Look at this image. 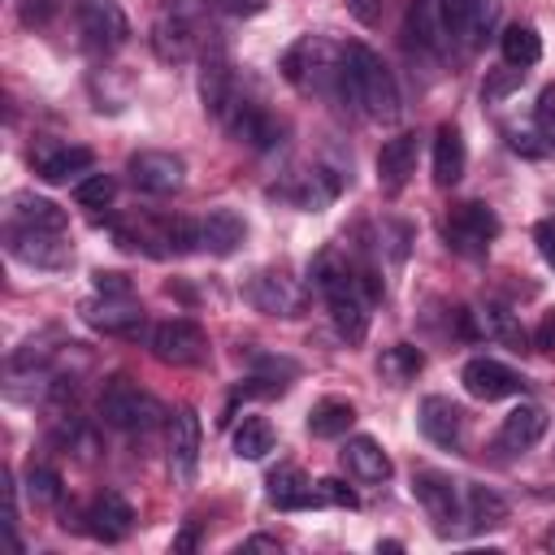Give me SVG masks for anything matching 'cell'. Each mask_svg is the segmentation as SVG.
Returning <instances> with one entry per match:
<instances>
[{"label": "cell", "instance_id": "obj_1", "mask_svg": "<svg viewBox=\"0 0 555 555\" xmlns=\"http://www.w3.org/2000/svg\"><path fill=\"white\" fill-rule=\"evenodd\" d=\"M347 56V78H343V95H351V104H360L364 117L373 121H399L403 113V100H399V82L390 74V65L369 48V43H347L343 48Z\"/></svg>", "mask_w": 555, "mask_h": 555}, {"label": "cell", "instance_id": "obj_2", "mask_svg": "<svg viewBox=\"0 0 555 555\" xmlns=\"http://www.w3.org/2000/svg\"><path fill=\"white\" fill-rule=\"evenodd\" d=\"M282 78L304 95H338L347 78V56L325 35H299L282 52Z\"/></svg>", "mask_w": 555, "mask_h": 555}, {"label": "cell", "instance_id": "obj_3", "mask_svg": "<svg viewBox=\"0 0 555 555\" xmlns=\"http://www.w3.org/2000/svg\"><path fill=\"white\" fill-rule=\"evenodd\" d=\"M100 416H104V425H113V429L139 434V429H152L165 412H160V403H156L147 390H139L134 382L117 377V382H108V386L100 390Z\"/></svg>", "mask_w": 555, "mask_h": 555}, {"label": "cell", "instance_id": "obj_4", "mask_svg": "<svg viewBox=\"0 0 555 555\" xmlns=\"http://www.w3.org/2000/svg\"><path fill=\"white\" fill-rule=\"evenodd\" d=\"M442 234H447V243H451L460 256H486L490 243L499 238V217H494L490 204L468 199V204H455V208L447 212Z\"/></svg>", "mask_w": 555, "mask_h": 555}, {"label": "cell", "instance_id": "obj_5", "mask_svg": "<svg viewBox=\"0 0 555 555\" xmlns=\"http://www.w3.org/2000/svg\"><path fill=\"white\" fill-rule=\"evenodd\" d=\"M147 347L160 364H204L208 360V334L186 317H169V321L152 325Z\"/></svg>", "mask_w": 555, "mask_h": 555}, {"label": "cell", "instance_id": "obj_6", "mask_svg": "<svg viewBox=\"0 0 555 555\" xmlns=\"http://www.w3.org/2000/svg\"><path fill=\"white\" fill-rule=\"evenodd\" d=\"M4 247L13 260L35 264V269H61L74 256L69 243L61 238V230H35V225H17V221L4 225Z\"/></svg>", "mask_w": 555, "mask_h": 555}, {"label": "cell", "instance_id": "obj_7", "mask_svg": "<svg viewBox=\"0 0 555 555\" xmlns=\"http://www.w3.org/2000/svg\"><path fill=\"white\" fill-rule=\"evenodd\" d=\"M438 13H442V26H447L451 43L481 48L494 35L499 0H438Z\"/></svg>", "mask_w": 555, "mask_h": 555}, {"label": "cell", "instance_id": "obj_8", "mask_svg": "<svg viewBox=\"0 0 555 555\" xmlns=\"http://www.w3.org/2000/svg\"><path fill=\"white\" fill-rule=\"evenodd\" d=\"M412 494L429 512V520H434L438 533H447L455 520H464V494H460V486L447 473H438V468L412 473Z\"/></svg>", "mask_w": 555, "mask_h": 555}, {"label": "cell", "instance_id": "obj_9", "mask_svg": "<svg viewBox=\"0 0 555 555\" xmlns=\"http://www.w3.org/2000/svg\"><path fill=\"white\" fill-rule=\"evenodd\" d=\"M126 173H130L134 191H143V195H173L186 182V160L178 152L147 147V152H134L126 160Z\"/></svg>", "mask_w": 555, "mask_h": 555}, {"label": "cell", "instance_id": "obj_10", "mask_svg": "<svg viewBox=\"0 0 555 555\" xmlns=\"http://www.w3.org/2000/svg\"><path fill=\"white\" fill-rule=\"evenodd\" d=\"M247 304L264 317H299L304 312V286L295 278H286L282 269H260L247 286H243Z\"/></svg>", "mask_w": 555, "mask_h": 555}, {"label": "cell", "instance_id": "obj_11", "mask_svg": "<svg viewBox=\"0 0 555 555\" xmlns=\"http://www.w3.org/2000/svg\"><path fill=\"white\" fill-rule=\"evenodd\" d=\"M78 30L95 52H117L130 39V22L117 0H78Z\"/></svg>", "mask_w": 555, "mask_h": 555}, {"label": "cell", "instance_id": "obj_12", "mask_svg": "<svg viewBox=\"0 0 555 555\" xmlns=\"http://www.w3.org/2000/svg\"><path fill=\"white\" fill-rule=\"evenodd\" d=\"M234 100H238L234 95V65H230L221 43H208L204 56H199V104H204L208 117L221 121Z\"/></svg>", "mask_w": 555, "mask_h": 555}, {"label": "cell", "instance_id": "obj_13", "mask_svg": "<svg viewBox=\"0 0 555 555\" xmlns=\"http://www.w3.org/2000/svg\"><path fill=\"white\" fill-rule=\"evenodd\" d=\"M165 451H169V477H173V486H191L195 481V468H199V416H195V408H178L169 416Z\"/></svg>", "mask_w": 555, "mask_h": 555}, {"label": "cell", "instance_id": "obj_14", "mask_svg": "<svg viewBox=\"0 0 555 555\" xmlns=\"http://www.w3.org/2000/svg\"><path fill=\"white\" fill-rule=\"evenodd\" d=\"M460 382H464V390H468L473 399H486V403L512 399V395L525 390V377H520L516 369H507L503 360H494V356H473V360L464 364Z\"/></svg>", "mask_w": 555, "mask_h": 555}, {"label": "cell", "instance_id": "obj_15", "mask_svg": "<svg viewBox=\"0 0 555 555\" xmlns=\"http://www.w3.org/2000/svg\"><path fill=\"white\" fill-rule=\"evenodd\" d=\"M221 121H225V130H230L238 143L260 147V152L278 147V143H282V130H286L269 108H260V104H251V100H234Z\"/></svg>", "mask_w": 555, "mask_h": 555}, {"label": "cell", "instance_id": "obj_16", "mask_svg": "<svg viewBox=\"0 0 555 555\" xmlns=\"http://www.w3.org/2000/svg\"><path fill=\"white\" fill-rule=\"evenodd\" d=\"M416 425H421V434H425L434 447L460 451L468 416H464V408H460V403H451L447 395H425V399H421V408H416Z\"/></svg>", "mask_w": 555, "mask_h": 555}, {"label": "cell", "instance_id": "obj_17", "mask_svg": "<svg viewBox=\"0 0 555 555\" xmlns=\"http://www.w3.org/2000/svg\"><path fill=\"white\" fill-rule=\"evenodd\" d=\"M416 156H421V139L412 130L386 139L382 152H377V186L386 195H399L412 182V173H416Z\"/></svg>", "mask_w": 555, "mask_h": 555}, {"label": "cell", "instance_id": "obj_18", "mask_svg": "<svg viewBox=\"0 0 555 555\" xmlns=\"http://www.w3.org/2000/svg\"><path fill=\"white\" fill-rule=\"evenodd\" d=\"M82 529H87L91 538H100V542H121V538L134 529V507H130L117 490H104V494H95V499L87 503Z\"/></svg>", "mask_w": 555, "mask_h": 555}, {"label": "cell", "instance_id": "obj_19", "mask_svg": "<svg viewBox=\"0 0 555 555\" xmlns=\"http://www.w3.org/2000/svg\"><path fill=\"white\" fill-rule=\"evenodd\" d=\"M30 165L43 182H69L74 173H87L95 165V152L82 143H39L30 152Z\"/></svg>", "mask_w": 555, "mask_h": 555}, {"label": "cell", "instance_id": "obj_20", "mask_svg": "<svg viewBox=\"0 0 555 555\" xmlns=\"http://www.w3.org/2000/svg\"><path fill=\"white\" fill-rule=\"evenodd\" d=\"M82 317L104 330V334H117V338H139L143 334V308L130 299V295H100L82 308Z\"/></svg>", "mask_w": 555, "mask_h": 555}, {"label": "cell", "instance_id": "obj_21", "mask_svg": "<svg viewBox=\"0 0 555 555\" xmlns=\"http://www.w3.org/2000/svg\"><path fill=\"white\" fill-rule=\"evenodd\" d=\"M542 434H546V412H542L538 403H516V408L503 416L499 434H494V451H503V455L529 451Z\"/></svg>", "mask_w": 555, "mask_h": 555}, {"label": "cell", "instance_id": "obj_22", "mask_svg": "<svg viewBox=\"0 0 555 555\" xmlns=\"http://www.w3.org/2000/svg\"><path fill=\"white\" fill-rule=\"evenodd\" d=\"M343 468H347L356 481H364V486H382V481H390V473H395L390 455H386L382 442H373L369 434H356V438L343 442Z\"/></svg>", "mask_w": 555, "mask_h": 555}, {"label": "cell", "instance_id": "obj_23", "mask_svg": "<svg viewBox=\"0 0 555 555\" xmlns=\"http://www.w3.org/2000/svg\"><path fill=\"white\" fill-rule=\"evenodd\" d=\"M247 238V221L234 212V208H208L199 217V251H212V256H234Z\"/></svg>", "mask_w": 555, "mask_h": 555}, {"label": "cell", "instance_id": "obj_24", "mask_svg": "<svg viewBox=\"0 0 555 555\" xmlns=\"http://www.w3.org/2000/svg\"><path fill=\"white\" fill-rule=\"evenodd\" d=\"M147 39H152V52L160 61H186L195 52V22L186 13H178V9H169V13H160L152 22Z\"/></svg>", "mask_w": 555, "mask_h": 555}, {"label": "cell", "instance_id": "obj_25", "mask_svg": "<svg viewBox=\"0 0 555 555\" xmlns=\"http://www.w3.org/2000/svg\"><path fill=\"white\" fill-rule=\"evenodd\" d=\"M264 494H269V503H273V507H282V512L321 507V503H317V481H308V477H304L295 464L273 468V473L264 477Z\"/></svg>", "mask_w": 555, "mask_h": 555}, {"label": "cell", "instance_id": "obj_26", "mask_svg": "<svg viewBox=\"0 0 555 555\" xmlns=\"http://www.w3.org/2000/svg\"><path fill=\"white\" fill-rule=\"evenodd\" d=\"M468 169V152H464V134L460 126L442 121L438 134H434V182L438 186H455Z\"/></svg>", "mask_w": 555, "mask_h": 555}, {"label": "cell", "instance_id": "obj_27", "mask_svg": "<svg viewBox=\"0 0 555 555\" xmlns=\"http://www.w3.org/2000/svg\"><path fill=\"white\" fill-rule=\"evenodd\" d=\"M408 39L421 48V52H434L442 56L451 48V35L442 26V13H438V0H416L408 9Z\"/></svg>", "mask_w": 555, "mask_h": 555}, {"label": "cell", "instance_id": "obj_28", "mask_svg": "<svg viewBox=\"0 0 555 555\" xmlns=\"http://www.w3.org/2000/svg\"><path fill=\"white\" fill-rule=\"evenodd\" d=\"M334 191H338V178H325V169H304V173H295L291 182L278 186V195L291 199V204H299L304 212L325 208L334 199Z\"/></svg>", "mask_w": 555, "mask_h": 555}, {"label": "cell", "instance_id": "obj_29", "mask_svg": "<svg viewBox=\"0 0 555 555\" xmlns=\"http://www.w3.org/2000/svg\"><path fill=\"white\" fill-rule=\"evenodd\" d=\"M507 520V503L503 494H494L490 486H464V525L473 533H486V529H499Z\"/></svg>", "mask_w": 555, "mask_h": 555}, {"label": "cell", "instance_id": "obj_30", "mask_svg": "<svg viewBox=\"0 0 555 555\" xmlns=\"http://www.w3.org/2000/svg\"><path fill=\"white\" fill-rule=\"evenodd\" d=\"M9 221H17V225H35V230H65V208H56V204L43 199V195L17 191V195L9 199Z\"/></svg>", "mask_w": 555, "mask_h": 555}, {"label": "cell", "instance_id": "obj_31", "mask_svg": "<svg viewBox=\"0 0 555 555\" xmlns=\"http://www.w3.org/2000/svg\"><path fill=\"white\" fill-rule=\"evenodd\" d=\"M473 317H477V334H486V338H494V343H503V347H512V351H525L529 334L520 330V321H516L507 308L486 304V308H477Z\"/></svg>", "mask_w": 555, "mask_h": 555}, {"label": "cell", "instance_id": "obj_32", "mask_svg": "<svg viewBox=\"0 0 555 555\" xmlns=\"http://www.w3.org/2000/svg\"><path fill=\"white\" fill-rule=\"evenodd\" d=\"M499 48H503V61L507 65H520V69H529V65L542 61V39H538V30L529 22H512L499 35Z\"/></svg>", "mask_w": 555, "mask_h": 555}, {"label": "cell", "instance_id": "obj_33", "mask_svg": "<svg viewBox=\"0 0 555 555\" xmlns=\"http://www.w3.org/2000/svg\"><path fill=\"white\" fill-rule=\"evenodd\" d=\"M351 421H356V408L347 399H321L308 412V434L312 438H343L351 429Z\"/></svg>", "mask_w": 555, "mask_h": 555}, {"label": "cell", "instance_id": "obj_34", "mask_svg": "<svg viewBox=\"0 0 555 555\" xmlns=\"http://www.w3.org/2000/svg\"><path fill=\"white\" fill-rule=\"evenodd\" d=\"M421 369H425V356H421L412 343H395V347H386V351L377 356V373H382V382H390V386H408Z\"/></svg>", "mask_w": 555, "mask_h": 555}, {"label": "cell", "instance_id": "obj_35", "mask_svg": "<svg viewBox=\"0 0 555 555\" xmlns=\"http://www.w3.org/2000/svg\"><path fill=\"white\" fill-rule=\"evenodd\" d=\"M273 442H278V434L264 416H243V425L234 429V455L238 460H264L273 451Z\"/></svg>", "mask_w": 555, "mask_h": 555}, {"label": "cell", "instance_id": "obj_36", "mask_svg": "<svg viewBox=\"0 0 555 555\" xmlns=\"http://www.w3.org/2000/svg\"><path fill=\"white\" fill-rule=\"evenodd\" d=\"M26 494H30V503H39V507L61 503V473L48 468V464H30V468H26Z\"/></svg>", "mask_w": 555, "mask_h": 555}, {"label": "cell", "instance_id": "obj_37", "mask_svg": "<svg viewBox=\"0 0 555 555\" xmlns=\"http://www.w3.org/2000/svg\"><path fill=\"white\" fill-rule=\"evenodd\" d=\"M113 195H117L113 173H87L82 182H74V199L82 208H104V204H113Z\"/></svg>", "mask_w": 555, "mask_h": 555}, {"label": "cell", "instance_id": "obj_38", "mask_svg": "<svg viewBox=\"0 0 555 555\" xmlns=\"http://www.w3.org/2000/svg\"><path fill=\"white\" fill-rule=\"evenodd\" d=\"M520 82H525V69H520V65H503V69L486 74L481 100H486V104H499V100H507L512 91H520Z\"/></svg>", "mask_w": 555, "mask_h": 555}, {"label": "cell", "instance_id": "obj_39", "mask_svg": "<svg viewBox=\"0 0 555 555\" xmlns=\"http://www.w3.org/2000/svg\"><path fill=\"white\" fill-rule=\"evenodd\" d=\"M533 126L542 130V139L555 147V82L538 91V104H533Z\"/></svg>", "mask_w": 555, "mask_h": 555}, {"label": "cell", "instance_id": "obj_40", "mask_svg": "<svg viewBox=\"0 0 555 555\" xmlns=\"http://www.w3.org/2000/svg\"><path fill=\"white\" fill-rule=\"evenodd\" d=\"M317 503H321V507H325V503H330V507H356V494H351L343 481L321 477V481H317Z\"/></svg>", "mask_w": 555, "mask_h": 555}, {"label": "cell", "instance_id": "obj_41", "mask_svg": "<svg viewBox=\"0 0 555 555\" xmlns=\"http://www.w3.org/2000/svg\"><path fill=\"white\" fill-rule=\"evenodd\" d=\"M408 238H412V230L403 221H386L382 225V247L390 251V260H403L408 256Z\"/></svg>", "mask_w": 555, "mask_h": 555}, {"label": "cell", "instance_id": "obj_42", "mask_svg": "<svg viewBox=\"0 0 555 555\" xmlns=\"http://www.w3.org/2000/svg\"><path fill=\"white\" fill-rule=\"evenodd\" d=\"M56 13V0H17V17L22 26H48Z\"/></svg>", "mask_w": 555, "mask_h": 555}, {"label": "cell", "instance_id": "obj_43", "mask_svg": "<svg viewBox=\"0 0 555 555\" xmlns=\"http://www.w3.org/2000/svg\"><path fill=\"white\" fill-rule=\"evenodd\" d=\"M533 351H546V356H555V308H546L542 312V321H538V330H533Z\"/></svg>", "mask_w": 555, "mask_h": 555}, {"label": "cell", "instance_id": "obj_44", "mask_svg": "<svg viewBox=\"0 0 555 555\" xmlns=\"http://www.w3.org/2000/svg\"><path fill=\"white\" fill-rule=\"evenodd\" d=\"M134 286H130V278L126 273H95V295H130Z\"/></svg>", "mask_w": 555, "mask_h": 555}, {"label": "cell", "instance_id": "obj_45", "mask_svg": "<svg viewBox=\"0 0 555 555\" xmlns=\"http://www.w3.org/2000/svg\"><path fill=\"white\" fill-rule=\"evenodd\" d=\"M533 238H538L542 260L555 269V221H538V225H533Z\"/></svg>", "mask_w": 555, "mask_h": 555}, {"label": "cell", "instance_id": "obj_46", "mask_svg": "<svg viewBox=\"0 0 555 555\" xmlns=\"http://www.w3.org/2000/svg\"><path fill=\"white\" fill-rule=\"evenodd\" d=\"M347 13H351L360 26H373L377 13H382V0H347Z\"/></svg>", "mask_w": 555, "mask_h": 555}, {"label": "cell", "instance_id": "obj_47", "mask_svg": "<svg viewBox=\"0 0 555 555\" xmlns=\"http://www.w3.org/2000/svg\"><path fill=\"white\" fill-rule=\"evenodd\" d=\"M507 143H512L516 152H525V156H542V152H546V143H533V134H529V130H516V126L507 130Z\"/></svg>", "mask_w": 555, "mask_h": 555}, {"label": "cell", "instance_id": "obj_48", "mask_svg": "<svg viewBox=\"0 0 555 555\" xmlns=\"http://www.w3.org/2000/svg\"><path fill=\"white\" fill-rule=\"evenodd\" d=\"M230 13H260L264 9V0H221Z\"/></svg>", "mask_w": 555, "mask_h": 555}, {"label": "cell", "instance_id": "obj_49", "mask_svg": "<svg viewBox=\"0 0 555 555\" xmlns=\"http://www.w3.org/2000/svg\"><path fill=\"white\" fill-rule=\"evenodd\" d=\"M195 546V525H186L178 538H173V551H191Z\"/></svg>", "mask_w": 555, "mask_h": 555}, {"label": "cell", "instance_id": "obj_50", "mask_svg": "<svg viewBox=\"0 0 555 555\" xmlns=\"http://www.w3.org/2000/svg\"><path fill=\"white\" fill-rule=\"evenodd\" d=\"M243 551H278V542L273 538H251V542H243Z\"/></svg>", "mask_w": 555, "mask_h": 555}, {"label": "cell", "instance_id": "obj_51", "mask_svg": "<svg viewBox=\"0 0 555 555\" xmlns=\"http://www.w3.org/2000/svg\"><path fill=\"white\" fill-rule=\"evenodd\" d=\"M546 546H555V529H551V533H546Z\"/></svg>", "mask_w": 555, "mask_h": 555}]
</instances>
